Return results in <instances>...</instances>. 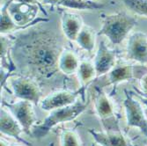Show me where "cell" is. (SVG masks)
Wrapping results in <instances>:
<instances>
[{"label":"cell","mask_w":147,"mask_h":146,"mask_svg":"<svg viewBox=\"0 0 147 146\" xmlns=\"http://www.w3.org/2000/svg\"><path fill=\"white\" fill-rule=\"evenodd\" d=\"M0 113H1V118H0V131H1V134L15 138L20 143L29 145V143H28L23 138L20 137V134L24 131L23 128L14 118V116L11 114V112L6 108L3 107Z\"/></svg>","instance_id":"11"},{"label":"cell","mask_w":147,"mask_h":146,"mask_svg":"<svg viewBox=\"0 0 147 146\" xmlns=\"http://www.w3.org/2000/svg\"><path fill=\"white\" fill-rule=\"evenodd\" d=\"M61 146H82V144L76 131L64 129L61 134Z\"/></svg>","instance_id":"22"},{"label":"cell","mask_w":147,"mask_h":146,"mask_svg":"<svg viewBox=\"0 0 147 146\" xmlns=\"http://www.w3.org/2000/svg\"><path fill=\"white\" fill-rule=\"evenodd\" d=\"M138 24L135 18L125 12L104 15L99 34L108 38L114 45L122 43Z\"/></svg>","instance_id":"2"},{"label":"cell","mask_w":147,"mask_h":146,"mask_svg":"<svg viewBox=\"0 0 147 146\" xmlns=\"http://www.w3.org/2000/svg\"><path fill=\"white\" fill-rule=\"evenodd\" d=\"M124 92L125 100L123 105L127 118V125L129 127L138 128L144 136L147 137V117L140 101L135 99L130 92L125 90Z\"/></svg>","instance_id":"7"},{"label":"cell","mask_w":147,"mask_h":146,"mask_svg":"<svg viewBox=\"0 0 147 146\" xmlns=\"http://www.w3.org/2000/svg\"><path fill=\"white\" fill-rule=\"evenodd\" d=\"M49 146H54V144H53V143H50V144H49Z\"/></svg>","instance_id":"29"},{"label":"cell","mask_w":147,"mask_h":146,"mask_svg":"<svg viewBox=\"0 0 147 146\" xmlns=\"http://www.w3.org/2000/svg\"><path fill=\"white\" fill-rule=\"evenodd\" d=\"M79 92H71L68 90H57L46 96L40 103V107L44 111H52L55 109L68 107L77 101Z\"/></svg>","instance_id":"9"},{"label":"cell","mask_w":147,"mask_h":146,"mask_svg":"<svg viewBox=\"0 0 147 146\" xmlns=\"http://www.w3.org/2000/svg\"><path fill=\"white\" fill-rule=\"evenodd\" d=\"M126 57L142 65H147V35L144 33L135 32L129 35Z\"/></svg>","instance_id":"8"},{"label":"cell","mask_w":147,"mask_h":146,"mask_svg":"<svg viewBox=\"0 0 147 146\" xmlns=\"http://www.w3.org/2000/svg\"><path fill=\"white\" fill-rule=\"evenodd\" d=\"M80 60L77 54L71 49H63L58 59V68L64 76H71L77 73Z\"/></svg>","instance_id":"16"},{"label":"cell","mask_w":147,"mask_h":146,"mask_svg":"<svg viewBox=\"0 0 147 146\" xmlns=\"http://www.w3.org/2000/svg\"><path fill=\"white\" fill-rule=\"evenodd\" d=\"M96 35L97 34L94 29L89 26L84 25L77 37L76 42L80 48L91 53L95 47Z\"/></svg>","instance_id":"18"},{"label":"cell","mask_w":147,"mask_h":146,"mask_svg":"<svg viewBox=\"0 0 147 146\" xmlns=\"http://www.w3.org/2000/svg\"><path fill=\"white\" fill-rule=\"evenodd\" d=\"M88 104L89 102L85 103L83 101H76L74 104L70 105L68 107L50 111V114L41 124L34 127L31 135L38 139L44 137L50 129L57 125L75 120L86 109Z\"/></svg>","instance_id":"3"},{"label":"cell","mask_w":147,"mask_h":146,"mask_svg":"<svg viewBox=\"0 0 147 146\" xmlns=\"http://www.w3.org/2000/svg\"><path fill=\"white\" fill-rule=\"evenodd\" d=\"M123 3L134 14L147 18V0H123Z\"/></svg>","instance_id":"21"},{"label":"cell","mask_w":147,"mask_h":146,"mask_svg":"<svg viewBox=\"0 0 147 146\" xmlns=\"http://www.w3.org/2000/svg\"><path fill=\"white\" fill-rule=\"evenodd\" d=\"M89 133L100 146H132L120 131L99 132L89 129Z\"/></svg>","instance_id":"14"},{"label":"cell","mask_w":147,"mask_h":146,"mask_svg":"<svg viewBox=\"0 0 147 146\" xmlns=\"http://www.w3.org/2000/svg\"><path fill=\"white\" fill-rule=\"evenodd\" d=\"M84 26L82 17L71 11H63L61 26L64 36L71 42H76L77 37Z\"/></svg>","instance_id":"13"},{"label":"cell","mask_w":147,"mask_h":146,"mask_svg":"<svg viewBox=\"0 0 147 146\" xmlns=\"http://www.w3.org/2000/svg\"><path fill=\"white\" fill-rule=\"evenodd\" d=\"M11 1L12 0H8L1 7V14H0V33H1V35H5L18 31H23L21 28L18 26L13 22L9 14L8 6Z\"/></svg>","instance_id":"19"},{"label":"cell","mask_w":147,"mask_h":146,"mask_svg":"<svg viewBox=\"0 0 147 146\" xmlns=\"http://www.w3.org/2000/svg\"><path fill=\"white\" fill-rule=\"evenodd\" d=\"M140 86L142 89L141 92H144V94L147 95V72H145L140 77Z\"/></svg>","instance_id":"24"},{"label":"cell","mask_w":147,"mask_h":146,"mask_svg":"<svg viewBox=\"0 0 147 146\" xmlns=\"http://www.w3.org/2000/svg\"><path fill=\"white\" fill-rule=\"evenodd\" d=\"M14 1L16 2H20V3H26V4H31V5H37L40 6V8H41V11L44 13L45 16L48 15V13L46 11V10L43 8L42 5L41 3H39V0H14Z\"/></svg>","instance_id":"23"},{"label":"cell","mask_w":147,"mask_h":146,"mask_svg":"<svg viewBox=\"0 0 147 146\" xmlns=\"http://www.w3.org/2000/svg\"><path fill=\"white\" fill-rule=\"evenodd\" d=\"M11 39L14 63L28 71L30 77L50 81L60 72L58 59L64 48L57 32L34 26Z\"/></svg>","instance_id":"1"},{"label":"cell","mask_w":147,"mask_h":146,"mask_svg":"<svg viewBox=\"0 0 147 146\" xmlns=\"http://www.w3.org/2000/svg\"><path fill=\"white\" fill-rule=\"evenodd\" d=\"M139 98H140V100L146 106V107H147V99L146 98H144V97H142L141 95H139Z\"/></svg>","instance_id":"27"},{"label":"cell","mask_w":147,"mask_h":146,"mask_svg":"<svg viewBox=\"0 0 147 146\" xmlns=\"http://www.w3.org/2000/svg\"><path fill=\"white\" fill-rule=\"evenodd\" d=\"M59 1H60V0H43V4L54 5H57Z\"/></svg>","instance_id":"25"},{"label":"cell","mask_w":147,"mask_h":146,"mask_svg":"<svg viewBox=\"0 0 147 146\" xmlns=\"http://www.w3.org/2000/svg\"><path fill=\"white\" fill-rule=\"evenodd\" d=\"M57 5L72 10H102L108 6L107 3H98L93 0H60Z\"/></svg>","instance_id":"17"},{"label":"cell","mask_w":147,"mask_h":146,"mask_svg":"<svg viewBox=\"0 0 147 146\" xmlns=\"http://www.w3.org/2000/svg\"><path fill=\"white\" fill-rule=\"evenodd\" d=\"M39 9L41 8L37 5L20 3L14 0H12L8 6V11L11 20L18 26L21 28L23 31L35 25L49 21V19L48 18L36 17Z\"/></svg>","instance_id":"4"},{"label":"cell","mask_w":147,"mask_h":146,"mask_svg":"<svg viewBox=\"0 0 147 146\" xmlns=\"http://www.w3.org/2000/svg\"><path fill=\"white\" fill-rule=\"evenodd\" d=\"M77 75L80 83L84 86L88 85L97 77L94 64L89 61H80Z\"/></svg>","instance_id":"20"},{"label":"cell","mask_w":147,"mask_h":146,"mask_svg":"<svg viewBox=\"0 0 147 146\" xmlns=\"http://www.w3.org/2000/svg\"><path fill=\"white\" fill-rule=\"evenodd\" d=\"M0 146H11V144H9V143L6 140L1 137V140H0Z\"/></svg>","instance_id":"26"},{"label":"cell","mask_w":147,"mask_h":146,"mask_svg":"<svg viewBox=\"0 0 147 146\" xmlns=\"http://www.w3.org/2000/svg\"><path fill=\"white\" fill-rule=\"evenodd\" d=\"M136 67L129 63L117 61L114 68L105 76V85H116L123 81L131 80L135 77Z\"/></svg>","instance_id":"12"},{"label":"cell","mask_w":147,"mask_h":146,"mask_svg":"<svg viewBox=\"0 0 147 146\" xmlns=\"http://www.w3.org/2000/svg\"><path fill=\"white\" fill-rule=\"evenodd\" d=\"M33 104L30 101L23 100L15 103H7L5 101L2 102L3 107L6 108L14 118L20 122L26 134H32L31 128L36 122V115L33 107Z\"/></svg>","instance_id":"6"},{"label":"cell","mask_w":147,"mask_h":146,"mask_svg":"<svg viewBox=\"0 0 147 146\" xmlns=\"http://www.w3.org/2000/svg\"><path fill=\"white\" fill-rule=\"evenodd\" d=\"M117 63L115 51L110 49L103 40L100 42L96 55L93 61L95 66L97 77L105 76L109 73Z\"/></svg>","instance_id":"10"},{"label":"cell","mask_w":147,"mask_h":146,"mask_svg":"<svg viewBox=\"0 0 147 146\" xmlns=\"http://www.w3.org/2000/svg\"><path fill=\"white\" fill-rule=\"evenodd\" d=\"M9 82L13 94L15 97L30 101L35 105L40 102L42 97V91L37 81L28 76L11 75Z\"/></svg>","instance_id":"5"},{"label":"cell","mask_w":147,"mask_h":146,"mask_svg":"<svg viewBox=\"0 0 147 146\" xmlns=\"http://www.w3.org/2000/svg\"><path fill=\"white\" fill-rule=\"evenodd\" d=\"M11 146H23V145H20L18 143H12V144H11Z\"/></svg>","instance_id":"28"},{"label":"cell","mask_w":147,"mask_h":146,"mask_svg":"<svg viewBox=\"0 0 147 146\" xmlns=\"http://www.w3.org/2000/svg\"><path fill=\"white\" fill-rule=\"evenodd\" d=\"M96 96H95V110L98 116L101 121H109L114 118L115 109L114 106L109 98L100 87L96 86Z\"/></svg>","instance_id":"15"}]
</instances>
